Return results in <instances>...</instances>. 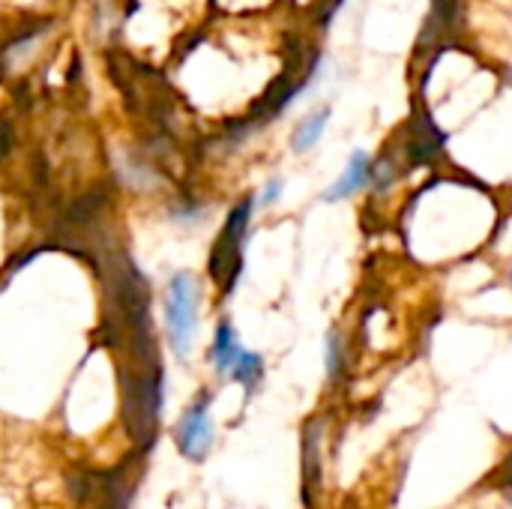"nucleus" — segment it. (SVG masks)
Wrapping results in <instances>:
<instances>
[{"label": "nucleus", "mask_w": 512, "mask_h": 509, "mask_svg": "<svg viewBox=\"0 0 512 509\" xmlns=\"http://www.w3.org/2000/svg\"><path fill=\"white\" fill-rule=\"evenodd\" d=\"M201 321V285L192 273L180 270L168 279L165 288V327H168V348L186 360L198 339Z\"/></svg>", "instance_id": "f257e3e1"}, {"label": "nucleus", "mask_w": 512, "mask_h": 509, "mask_svg": "<svg viewBox=\"0 0 512 509\" xmlns=\"http://www.w3.org/2000/svg\"><path fill=\"white\" fill-rule=\"evenodd\" d=\"M252 198H243L225 219L219 240L210 252V276L222 285V294L231 297L234 285L240 282L243 273V243H246V231H249V219H252Z\"/></svg>", "instance_id": "f03ea898"}, {"label": "nucleus", "mask_w": 512, "mask_h": 509, "mask_svg": "<svg viewBox=\"0 0 512 509\" xmlns=\"http://www.w3.org/2000/svg\"><path fill=\"white\" fill-rule=\"evenodd\" d=\"M213 420H210V393H201L180 417L174 429V444L186 462L201 465L213 447Z\"/></svg>", "instance_id": "7ed1b4c3"}, {"label": "nucleus", "mask_w": 512, "mask_h": 509, "mask_svg": "<svg viewBox=\"0 0 512 509\" xmlns=\"http://www.w3.org/2000/svg\"><path fill=\"white\" fill-rule=\"evenodd\" d=\"M369 180H372V159H369V153L354 150L351 159H348V165H345V171H342V177L327 189L324 198H327V201L351 198L354 192H360L363 186H369Z\"/></svg>", "instance_id": "20e7f679"}, {"label": "nucleus", "mask_w": 512, "mask_h": 509, "mask_svg": "<svg viewBox=\"0 0 512 509\" xmlns=\"http://www.w3.org/2000/svg\"><path fill=\"white\" fill-rule=\"evenodd\" d=\"M243 345H240V339H237V330H234V324L225 318V321H219V327H216V336H213V345H210V366L219 372V375H231V369L237 366V360L243 357Z\"/></svg>", "instance_id": "39448f33"}, {"label": "nucleus", "mask_w": 512, "mask_h": 509, "mask_svg": "<svg viewBox=\"0 0 512 509\" xmlns=\"http://www.w3.org/2000/svg\"><path fill=\"white\" fill-rule=\"evenodd\" d=\"M327 120H330V108H321V111H312L309 117H303L300 120V126L294 129V135H291V147H294V153H306V150H312L318 141H321V135H324V129H327Z\"/></svg>", "instance_id": "423d86ee"}, {"label": "nucleus", "mask_w": 512, "mask_h": 509, "mask_svg": "<svg viewBox=\"0 0 512 509\" xmlns=\"http://www.w3.org/2000/svg\"><path fill=\"white\" fill-rule=\"evenodd\" d=\"M228 378H234L246 390V396H255L264 384V357L255 351H243V357L237 360Z\"/></svg>", "instance_id": "0eeeda50"}, {"label": "nucleus", "mask_w": 512, "mask_h": 509, "mask_svg": "<svg viewBox=\"0 0 512 509\" xmlns=\"http://www.w3.org/2000/svg\"><path fill=\"white\" fill-rule=\"evenodd\" d=\"M342 339H339V333H330L327 339H324V363H327V375L330 378H336L339 372H342Z\"/></svg>", "instance_id": "6e6552de"}, {"label": "nucleus", "mask_w": 512, "mask_h": 509, "mask_svg": "<svg viewBox=\"0 0 512 509\" xmlns=\"http://www.w3.org/2000/svg\"><path fill=\"white\" fill-rule=\"evenodd\" d=\"M282 186H285V183H282L279 177H273V180H270V183H267V186L261 189L258 207H273V204H276V201L282 198Z\"/></svg>", "instance_id": "1a4fd4ad"}]
</instances>
